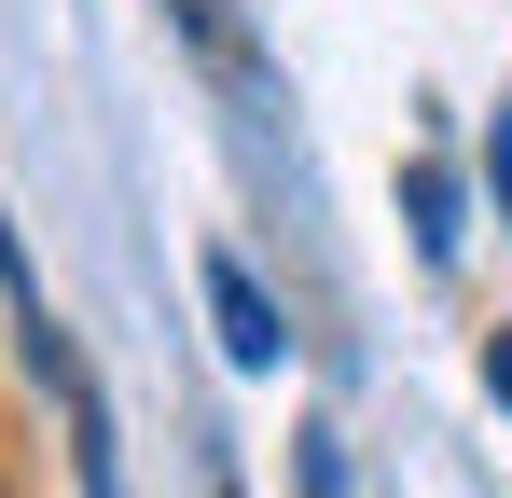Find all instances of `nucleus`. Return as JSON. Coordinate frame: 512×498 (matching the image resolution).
Here are the masks:
<instances>
[{
	"instance_id": "nucleus-1",
	"label": "nucleus",
	"mask_w": 512,
	"mask_h": 498,
	"mask_svg": "<svg viewBox=\"0 0 512 498\" xmlns=\"http://www.w3.org/2000/svg\"><path fill=\"white\" fill-rule=\"evenodd\" d=\"M208 319H222V360H250V374H277V360H291V319L263 305V277L236 263V249H208Z\"/></svg>"
},
{
	"instance_id": "nucleus-4",
	"label": "nucleus",
	"mask_w": 512,
	"mask_h": 498,
	"mask_svg": "<svg viewBox=\"0 0 512 498\" xmlns=\"http://www.w3.org/2000/svg\"><path fill=\"white\" fill-rule=\"evenodd\" d=\"M291 498H346V443H333V429H305V457H291Z\"/></svg>"
},
{
	"instance_id": "nucleus-5",
	"label": "nucleus",
	"mask_w": 512,
	"mask_h": 498,
	"mask_svg": "<svg viewBox=\"0 0 512 498\" xmlns=\"http://www.w3.org/2000/svg\"><path fill=\"white\" fill-rule=\"evenodd\" d=\"M485 180H499V208H512V97H499V125H485Z\"/></svg>"
},
{
	"instance_id": "nucleus-2",
	"label": "nucleus",
	"mask_w": 512,
	"mask_h": 498,
	"mask_svg": "<svg viewBox=\"0 0 512 498\" xmlns=\"http://www.w3.org/2000/svg\"><path fill=\"white\" fill-rule=\"evenodd\" d=\"M167 28H180L222 83H263V42H250V14H236V0H167Z\"/></svg>"
},
{
	"instance_id": "nucleus-6",
	"label": "nucleus",
	"mask_w": 512,
	"mask_h": 498,
	"mask_svg": "<svg viewBox=\"0 0 512 498\" xmlns=\"http://www.w3.org/2000/svg\"><path fill=\"white\" fill-rule=\"evenodd\" d=\"M485 388H499V402H512V332H499V346H485Z\"/></svg>"
},
{
	"instance_id": "nucleus-3",
	"label": "nucleus",
	"mask_w": 512,
	"mask_h": 498,
	"mask_svg": "<svg viewBox=\"0 0 512 498\" xmlns=\"http://www.w3.org/2000/svg\"><path fill=\"white\" fill-rule=\"evenodd\" d=\"M402 208H416V249L443 263V249H457V180H443V166H416V180H402Z\"/></svg>"
}]
</instances>
